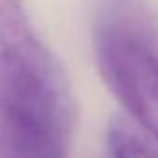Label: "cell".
Instances as JSON below:
<instances>
[{"instance_id":"obj_1","label":"cell","mask_w":158,"mask_h":158,"mask_svg":"<svg viewBox=\"0 0 158 158\" xmlns=\"http://www.w3.org/2000/svg\"><path fill=\"white\" fill-rule=\"evenodd\" d=\"M76 104L67 74L21 0H0V132L69 147Z\"/></svg>"},{"instance_id":"obj_2","label":"cell","mask_w":158,"mask_h":158,"mask_svg":"<svg viewBox=\"0 0 158 158\" xmlns=\"http://www.w3.org/2000/svg\"><path fill=\"white\" fill-rule=\"evenodd\" d=\"M95 52L112 95L158 141V48L119 32L95 30Z\"/></svg>"},{"instance_id":"obj_3","label":"cell","mask_w":158,"mask_h":158,"mask_svg":"<svg viewBox=\"0 0 158 158\" xmlns=\"http://www.w3.org/2000/svg\"><path fill=\"white\" fill-rule=\"evenodd\" d=\"M110 158H158V141L134 119L115 115L108 128Z\"/></svg>"},{"instance_id":"obj_4","label":"cell","mask_w":158,"mask_h":158,"mask_svg":"<svg viewBox=\"0 0 158 158\" xmlns=\"http://www.w3.org/2000/svg\"><path fill=\"white\" fill-rule=\"evenodd\" d=\"M0 158H67V149L48 143L0 145Z\"/></svg>"}]
</instances>
